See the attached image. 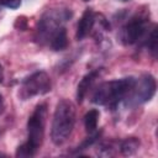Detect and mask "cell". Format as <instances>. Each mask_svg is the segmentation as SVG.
Returning a JSON list of instances; mask_svg holds the SVG:
<instances>
[{"label":"cell","instance_id":"obj_1","mask_svg":"<svg viewBox=\"0 0 158 158\" xmlns=\"http://www.w3.org/2000/svg\"><path fill=\"white\" fill-rule=\"evenodd\" d=\"M135 83L136 78L133 77H126L121 79L105 81L100 84L98 89L94 91L91 96V102L114 110L121 101L127 99V96L135 86Z\"/></svg>","mask_w":158,"mask_h":158},{"label":"cell","instance_id":"obj_2","mask_svg":"<svg viewBox=\"0 0 158 158\" xmlns=\"http://www.w3.org/2000/svg\"><path fill=\"white\" fill-rule=\"evenodd\" d=\"M46 115H47V105L46 104L37 105L27 121V141L17 147L16 157L27 158L36 156L44 137Z\"/></svg>","mask_w":158,"mask_h":158},{"label":"cell","instance_id":"obj_3","mask_svg":"<svg viewBox=\"0 0 158 158\" xmlns=\"http://www.w3.org/2000/svg\"><path fill=\"white\" fill-rule=\"evenodd\" d=\"M74 125H75V107L72 101L63 99L57 104L53 114L52 127H51L52 142L57 146L63 144L72 135Z\"/></svg>","mask_w":158,"mask_h":158},{"label":"cell","instance_id":"obj_4","mask_svg":"<svg viewBox=\"0 0 158 158\" xmlns=\"http://www.w3.org/2000/svg\"><path fill=\"white\" fill-rule=\"evenodd\" d=\"M51 88H52V83L49 75L43 70L35 72L22 80L19 96L22 100H27L33 96L44 95L49 93Z\"/></svg>","mask_w":158,"mask_h":158},{"label":"cell","instance_id":"obj_5","mask_svg":"<svg viewBox=\"0 0 158 158\" xmlns=\"http://www.w3.org/2000/svg\"><path fill=\"white\" fill-rule=\"evenodd\" d=\"M72 16L70 11L68 10H60V11H48L47 14L43 15V17L38 22V28H37V38L40 42H49L51 37L54 35V32L64 26L63 23L69 20Z\"/></svg>","mask_w":158,"mask_h":158},{"label":"cell","instance_id":"obj_6","mask_svg":"<svg viewBox=\"0 0 158 158\" xmlns=\"http://www.w3.org/2000/svg\"><path fill=\"white\" fill-rule=\"evenodd\" d=\"M156 88H157V84L153 75L151 74L142 75L138 80L136 79L135 86L126 99V105L137 106L149 101L156 93Z\"/></svg>","mask_w":158,"mask_h":158},{"label":"cell","instance_id":"obj_7","mask_svg":"<svg viewBox=\"0 0 158 158\" xmlns=\"http://www.w3.org/2000/svg\"><path fill=\"white\" fill-rule=\"evenodd\" d=\"M148 31V19L137 15L128 20L120 31V40L125 46H131L143 40Z\"/></svg>","mask_w":158,"mask_h":158},{"label":"cell","instance_id":"obj_8","mask_svg":"<svg viewBox=\"0 0 158 158\" xmlns=\"http://www.w3.org/2000/svg\"><path fill=\"white\" fill-rule=\"evenodd\" d=\"M95 20H96V15L93 11V9H86L83 12V15H81V17H80V20L78 22V26H77L75 37H77L78 41L85 38L90 33V31L94 27Z\"/></svg>","mask_w":158,"mask_h":158},{"label":"cell","instance_id":"obj_9","mask_svg":"<svg viewBox=\"0 0 158 158\" xmlns=\"http://www.w3.org/2000/svg\"><path fill=\"white\" fill-rule=\"evenodd\" d=\"M100 74V69L98 70H93L90 73H88L86 75L83 77V79L79 81L78 84V88H77V100L78 102H81L85 98V95L88 94V91L90 90V88L93 86V84L95 83L96 78L99 77Z\"/></svg>","mask_w":158,"mask_h":158},{"label":"cell","instance_id":"obj_10","mask_svg":"<svg viewBox=\"0 0 158 158\" xmlns=\"http://www.w3.org/2000/svg\"><path fill=\"white\" fill-rule=\"evenodd\" d=\"M49 47L53 51H62L68 46V37H67V30L64 26L59 27L54 35L51 37L49 42H48Z\"/></svg>","mask_w":158,"mask_h":158},{"label":"cell","instance_id":"obj_11","mask_svg":"<svg viewBox=\"0 0 158 158\" xmlns=\"http://www.w3.org/2000/svg\"><path fill=\"white\" fill-rule=\"evenodd\" d=\"M138 147H139V141L136 137H130L121 141L118 148L123 156H132L138 151Z\"/></svg>","mask_w":158,"mask_h":158},{"label":"cell","instance_id":"obj_12","mask_svg":"<svg viewBox=\"0 0 158 158\" xmlns=\"http://www.w3.org/2000/svg\"><path fill=\"white\" fill-rule=\"evenodd\" d=\"M100 117V112L96 109H91L89 110L85 116H84V125H85V130L89 133H93L95 131V128L98 127V121Z\"/></svg>","mask_w":158,"mask_h":158},{"label":"cell","instance_id":"obj_13","mask_svg":"<svg viewBox=\"0 0 158 158\" xmlns=\"http://www.w3.org/2000/svg\"><path fill=\"white\" fill-rule=\"evenodd\" d=\"M146 46L148 47V49L153 54V57H156V54H157V28L156 27H153L151 33L148 35V37L146 40Z\"/></svg>","mask_w":158,"mask_h":158},{"label":"cell","instance_id":"obj_14","mask_svg":"<svg viewBox=\"0 0 158 158\" xmlns=\"http://www.w3.org/2000/svg\"><path fill=\"white\" fill-rule=\"evenodd\" d=\"M21 5V0H0V7L7 9H17Z\"/></svg>","mask_w":158,"mask_h":158},{"label":"cell","instance_id":"obj_15","mask_svg":"<svg viewBox=\"0 0 158 158\" xmlns=\"http://www.w3.org/2000/svg\"><path fill=\"white\" fill-rule=\"evenodd\" d=\"M2 111H4V98L0 94V115L2 114Z\"/></svg>","mask_w":158,"mask_h":158},{"label":"cell","instance_id":"obj_16","mask_svg":"<svg viewBox=\"0 0 158 158\" xmlns=\"http://www.w3.org/2000/svg\"><path fill=\"white\" fill-rule=\"evenodd\" d=\"M4 81V68H2V65L0 64V84Z\"/></svg>","mask_w":158,"mask_h":158},{"label":"cell","instance_id":"obj_17","mask_svg":"<svg viewBox=\"0 0 158 158\" xmlns=\"http://www.w3.org/2000/svg\"><path fill=\"white\" fill-rule=\"evenodd\" d=\"M83 1H89V0H83Z\"/></svg>","mask_w":158,"mask_h":158},{"label":"cell","instance_id":"obj_18","mask_svg":"<svg viewBox=\"0 0 158 158\" xmlns=\"http://www.w3.org/2000/svg\"><path fill=\"white\" fill-rule=\"evenodd\" d=\"M121 1H127V0H121Z\"/></svg>","mask_w":158,"mask_h":158}]
</instances>
